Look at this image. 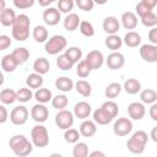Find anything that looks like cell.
<instances>
[{
	"label": "cell",
	"instance_id": "cell-1",
	"mask_svg": "<svg viewBox=\"0 0 157 157\" xmlns=\"http://www.w3.org/2000/svg\"><path fill=\"white\" fill-rule=\"evenodd\" d=\"M9 146L12 150V152L18 157H26L32 153L33 151V144L29 141L25 135H13L9 140Z\"/></svg>",
	"mask_w": 157,
	"mask_h": 157
},
{
	"label": "cell",
	"instance_id": "cell-2",
	"mask_svg": "<svg viewBox=\"0 0 157 157\" xmlns=\"http://www.w3.org/2000/svg\"><path fill=\"white\" fill-rule=\"evenodd\" d=\"M31 20L26 13H20L16 16L12 27V37L18 42H25L29 37Z\"/></svg>",
	"mask_w": 157,
	"mask_h": 157
},
{
	"label": "cell",
	"instance_id": "cell-3",
	"mask_svg": "<svg viewBox=\"0 0 157 157\" xmlns=\"http://www.w3.org/2000/svg\"><path fill=\"white\" fill-rule=\"evenodd\" d=\"M148 141V135L144 130H137L126 141V147L131 153L141 155L145 151V146Z\"/></svg>",
	"mask_w": 157,
	"mask_h": 157
},
{
	"label": "cell",
	"instance_id": "cell-4",
	"mask_svg": "<svg viewBox=\"0 0 157 157\" xmlns=\"http://www.w3.org/2000/svg\"><path fill=\"white\" fill-rule=\"evenodd\" d=\"M31 141L33 144V146L36 147H47L49 144V134L48 130L44 125H42L40 123L36 126L32 128L31 130Z\"/></svg>",
	"mask_w": 157,
	"mask_h": 157
},
{
	"label": "cell",
	"instance_id": "cell-5",
	"mask_svg": "<svg viewBox=\"0 0 157 157\" xmlns=\"http://www.w3.org/2000/svg\"><path fill=\"white\" fill-rule=\"evenodd\" d=\"M66 44H67V40L64 36L55 34V36H52L49 39H47L45 45H44V50L49 55H56L66 48Z\"/></svg>",
	"mask_w": 157,
	"mask_h": 157
},
{
	"label": "cell",
	"instance_id": "cell-6",
	"mask_svg": "<svg viewBox=\"0 0 157 157\" xmlns=\"http://www.w3.org/2000/svg\"><path fill=\"white\" fill-rule=\"evenodd\" d=\"M74 120H75L74 113L65 108L60 109L55 115V125L61 130H66L71 128L74 125Z\"/></svg>",
	"mask_w": 157,
	"mask_h": 157
},
{
	"label": "cell",
	"instance_id": "cell-7",
	"mask_svg": "<svg viewBox=\"0 0 157 157\" xmlns=\"http://www.w3.org/2000/svg\"><path fill=\"white\" fill-rule=\"evenodd\" d=\"M132 130V121L129 118H119L113 124V131L117 136H126Z\"/></svg>",
	"mask_w": 157,
	"mask_h": 157
},
{
	"label": "cell",
	"instance_id": "cell-8",
	"mask_svg": "<svg viewBox=\"0 0 157 157\" xmlns=\"http://www.w3.org/2000/svg\"><path fill=\"white\" fill-rule=\"evenodd\" d=\"M28 109L25 105L15 107L10 113V120L13 125H23L28 120Z\"/></svg>",
	"mask_w": 157,
	"mask_h": 157
},
{
	"label": "cell",
	"instance_id": "cell-9",
	"mask_svg": "<svg viewBox=\"0 0 157 157\" xmlns=\"http://www.w3.org/2000/svg\"><path fill=\"white\" fill-rule=\"evenodd\" d=\"M31 117L34 121L42 124V123L47 121V119L49 117V109L45 107L44 103H37L31 109Z\"/></svg>",
	"mask_w": 157,
	"mask_h": 157
},
{
	"label": "cell",
	"instance_id": "cell-10",
	"mask_svg": "<svg viewBox=\"0 0 157 157\" xmlns=\"http://www.w3.org/2000/svg\"><path fill=\"white\" fill-rule=\"evenodd\" d=\"M140 55L147 63H157V45L146 43L140 47Z\"/></svg>",
	"mask_w": 157,
	"mask_h": 157
},
{
	"label": "cell",
	"instance_id": "cell-11",
	"mask_svg": "<svg viewBox=\"0 0 157 157\" xmlns=\"http://www.w3.org/2000/svg\"><path fill=\"white\" fill-rule=\"evenodd\" d=\"M105 64L110 70H119L125 65V56L119 52H113L107 56Z\"/></svg>",
	"mask_w": 157,
	"mask_h": 157
},
{
	"label": "cell",
	"instance_id": "cell-12",
	"mask_svg": "<svg viewBox=\"0 0 157 157\" xmlns=\"http://www.w3.org/2000/svg\"><path fill=\"white\" fill-rule=\"evenodd\" d=\"M85 60L87 61V64L90 65V67L92 70H98L102 67V65L104 63V56H103V53L99 50H91L86 55Z\"/></svg>",
	"mask_w": 157,
	"mask_h": 157
},
{
	"label": "cell",
	"instance_id": "cell-13",
	"mask_svg": "<svg viewBox=\"0 0 157 157\" xmlns=\"http://www.w3.org/2000/svg\"><path fill=\"white\" fill-rule=\"evenodd\" d=\"M128 114L132 120H141L146 114V108L142 102H131L128 105Z\"/></svg>",
	"mask_w": 157,
	"mask_h": 157
},
{
	"label": "cell",
	"instance_id": "cell-14",
	"mask_svg": "<svg viewBox=\"0 0 157 157\" xmlns=\"http://www.w3.org/2000/svg\"><path fill=\"white\" fill-rule=\"evenodd\" d=\"M61 18V12L58 7H48L43 12V21L48 26H56Z\"/></svg>",
	"mask_w": 157,
	"mask_h": 157
},
{
	"label": "cell",
	"instance_id": "cell-15",
	"mask_svg": "<svg viewBox=\"0 0 157 157\" xmlns=\"http://www.w3.org/2000/svg\"><path fill=\"white\" fill-rule=\"evenodd\" d=\"M74 117L75 118H78L81 120L83 119H87L90 117V114L92 113V107L88 102H85V101H81V102H77L74 107Z\"/></svg>",
	"mask_w": 157,
	"mask_h": 157
},
{
	"label": "cell",
	"instance_id": "cell-16",
	"mask_svg": "<svg viewBox=\"0 0 157 157\" xmlns=\"http://www.w3.org/2000/svg\"><path fill=\"white\" fill-rule=\"evenodd\" d=\"M120 29V21L114 16H108L103 21V31L107 34H115Z\"/></svg>",
	"mask_w": 157,
	"mask_h": 157
},
{
	"label": "cell",
	"instance_id": "cell-17",
	"mask_svg": "<svg viewBox=\"0 0 157 157\" xmlns=\"http://www.w3.org/2000/svg\"><path fill=\"white\" fill-rule=\"evenodd\" d=\"M114 118L102 107L97 108L94 112H93V121L98 125H108Z\"/></svg>",
	"mask_w": 157,
	"mask_h": 157
},
{
	"label": "cell",
	"instance_id": "cell-18",
	"mask_svg": "<svg viewBox=\"0 0 157 157\" xmlns=\"http://www.w3.org/2000/svg\"><path fill=\"white\" fill-rule=\"evenodd\" d=\"M78 132L83 137H92L97 132V125L93 120L83 119V121L81 123V125L78 128Z\"/></svg>",
	"mask_w": 157,
	"mask_h": 157
},
{
	"label": "cell",
	"instance_id": "cell-19",
	"mask_svg": "<svg viewBox=\"0 0 157 157\" xmlns=\"http://www.w3.org/2000/svg\"><path fill=\"white\" fill-rule=\"evenodd\" d=\"M120 22L125 29H135L137 26V16L132 11H125L121 15Z\"/></svg>",
	"mask_w": 157,
	"mask_h": 157
},
{
	"label": "cell",
	"instance_id": "cell-20",
	"mask_svg": "<svg viewBox=\"0 0 157 157\" xmlns=\"http://www.w3.org/2000/svg\"><path fill=\"white\" fill-rule=\"evenodd\" d=\"M80 16L75 12H70V13H66V17L64 18V28L69 32H74L75 29L78 28V25H80Z\"/></svg>",
	"mask_w": 157,
	"mask_h": 157
},
{
	"label": "cell",
	"instance_id": "cell-21",
	"mask_svg": "<svg viewBox=\"0 0 157 157\" xmlns=\"http://www.w3.org/2000/svg\"><path fill=\"white\" fill-rule=\"evenodd\" d=\"M16 13L15 10L10 9V7H5L1 12H0V23L4 27H10L13 25L15 20H16Z\"/></svg>",
	"mask_w": 157,
	"mask_h": 157
},
{
	"label": "cell",
	"instance_id": "cell-22",
	"mask_svg": "<svg viewBox=\"0 0 157 157\" xmlns=\"http://www.w3.org/2000/svg\"><path fill=\"white\" fill-rule=\"evenodd\" d=\"M123 43L129 48H136L141 44V36L135 31H129L124 36Z\"/></svg>",
	"mask_w": 157,
	"mask_h": 157
},
{
	"label": "cell",
	"instance_id": "cell-23",
	"mask_svg": "<svg viewBox=\"0 0 157 157\" xmlns=\"http://www.w3.org/2000/svg\"><path fill=\"white\" fill-rule=\"evenodd\" d=\"M43 75L40 74H37V72H33V74H29L27 77H26V86L29 87L31 90H37L39 87L43 86Z\"/></svg>",
	"mask_w": 157,
	"mask_h": 157
},
{
	"label": "cell",
	"instance_id": "cell-24",
	"mask_svg": "<svg viewBox=\"0 0 157 157\" xmlns=\"http://www.w3.org/2000/svg\"><path fill=\"white\" fill-rule=\"evenodd\" d=\"M33 97L36 98V101L38 103H48L52 101L53 98V93L49 88H44V87H39L36 90V92L33 93Z\"/></svg>",
	"mask_w": 157,
	"mask_h": 157
},
{
	"label": "cell",
	"instance_id": "cell-25",
	"mask_svg": "<svg viewBox=\"0 0 157 157\" xmlns=\"http://www.w3.org/2000/svg\"><path fill=\"white\" fill-rule=\"evenodd\" d=\"M104 44L108 49H110L113 52H117L123 45V38H120L117 33L115 34H108L105 40H104Z\"/></svg>",
	"mask_w": 157,
	"mask_h": 157
},
{
	"label": "cell",
	"instance_id": "cell-26",
	"mask_svg": "<svg viewBox=\"0 0 157 157\" xmlns=\"http://www.w3.org/2000/svg\"><path fill=\"white\" fill-rule=\"evenodd\" d=\"M11 55H12L13 59L16 60L17 65H22V64H25V63L28 60V58H29V52H28V49H26L25 47H18V48L13 49V52L11 53Z\"/></svg>",
	"mask_w": 157,
	"mask_h": 157
},
{
	"label": "cell",
	"instance_id": "cell-27",
	"mask_svg": "<svg viewBox=\"0 0 157 157\" xmlns=\"http://www.w3.org/2000/svg\"><path fill=\"white\" fill-rule=\"evenodd\" d=\"M55 87L61 92H70L74 88V81L70 77L61 76L55 80Z\"/></svg>",
	"mask_w": 157,
	"mask_h": 157
},
{
	"label": "cell",
	"instance_id": "cell-28",
	"mask_svg": "<svg viewBox=\"0 0 157 157\" xmlns=\"http://www.w3.org/2000/svg\"><path fill=\"white\" fill-rule=\"evenodd\" d=\"M49 69H50V64H49L48 59H45V58H37L33 63V70L37 74L45 75L49 71Z\"/></svg>",
	"mask_w": 157,
	"mask_h": 157
},
{
	"label": "cell",
	"instance_id": "cell-29",
	"mask_svg": "<svg viewBox=\"0 0 157 157\" xmlns=\"http://www.w3.org/2000/svg\"><path fill=\"white\" fill-rule=\"evenodd\" d=\"M17 63L16 60L13 59V56L11 54H6L2 56L1 59V69L5 71V72H13L17 67Z\"/></svg>",
	"mask_w": 157,
	"mask_h": 157
},
{
	"label": "cell",
	"instance_id": "cell-30",
	"mask_svg": "<svg viewBox=\"0 0 157 157\" xmlns=\"http://www.w3.org/2000/svg\"><path fill=\"white\" fill-rule=\"evenodd\" d=\"M32 36H33V39L37 43H45L47 39H48V29L44 26L38 25V26H36L33 28Z\"/></svg>",
	"mask_w": 157,
	"mask_h": 157
},
{
	"label": "cell",
	"instance_id": "cell-31",
	"mask_svg": "<svg viewBox=\"0 0 157 157\" xmlns=\"http://www.w3.org/2000/svg\"><path fill=\"white\" fill-rule=\"evenodd\" d=\"M124 90L129 94H136L141 91V82L136 78H128L124 82Z\"/></svg>",
	"mask_w": 157,
	"mask_h": 157
},
{
	"label": "cell",
	"instance_id": "cell-32",
	"mask_svg": "<svg viewBox=\"0 0 157 157\" xmlns=\"http://www.w3.org/2000/svg\"><path fill=\"white\" fill-rule=\"evenodd\" d=\"M74 87L77 91V93H80L82 97H90L91 96L92 87H91L90 82H87L86 80H78L77 82L74 83Z\"/></svg>",
	"mask_w": 157,
	"mask_h": 157
},
{
	"label": "cell",
	"instance_id": "cell-33",
	"mask_svg": "<svg viewBox=\"0 0 157 157\" xmlns=\"http://www.w3.org/2000/svg\"><path fill=\"white\" fill-rule=\"evenodd\" d=\"M140 99L144 104H152L157 101V92L152 88H146L140 92Z\"/></svg>",
	"mask_w": 157,
	"mask_h": 157
},
{
	"label": "cell",
	"instance_id": "cell-34",
	"mask_svg": "<svg viewBox=\"0 0 157 157\" xmlns=\"http://www.w3.org/2000/svg\"><path fill=\"white\" fill-rule=\"evenodd\" d=\"M0 101L2 104H12L16 101V91L12 88H4L0 92Z\"/></svg>",
	"mask_w": 157,
	"mask_h": 157
},
{
	"label": "cell",
	"instance_id": "cell-35",
	"mask_svg": "<svg viewBox=\"0 0 157 157\" xmlns=\"http://www.w3.org/2000/svg\"><path fill=\"white\" fill-rule=\"evenodd\" d=\"M120 92H121V85H120L119 82H112V83H109V85L105 87V90H104V96H105L107 98L113 99V98L118 97V96L120 94Z\"/></svg>",
	"mask_w": 157,
	"mask_h": 157
},
{
	"label": "cell",
	"instance_id": "cell-36",
	"mask_svg": "<svg viewBox=\"0 0 157 157\" xmlns=\"http://www.w3.org/2000/svg\"><path fill=\"white\" fill-rule=\"evenodd\" d=\"M33 98V92L29 87H21L18 91H16V101L21 103H27Z\"/></svg>",
	"mask_w": 157,
	"mask_h": 157
},
{
	"label": "cell",
	"instance_id": "cell-37",
	"mask_svg": "<svg viewBox=\"0 0 157 157\" xmlns=\"http://www.w3.org/2000/svg\"><path fill=\"white\" fill-rule=\"evenodd\" d=\"M91 71H92V69L90 67V65L87 64V61H86L85 59H82V60H80V61L77 63V66H76V74H77L78 77H81V78H86V77L90 76Z\"/></svg>",
	"mask_w": 157,
	"mask_h": 157
},
{
	"label": "cell",
	"instance_id": "cell-38",
	"mask_svg": "<svg viewBox=\"0 0 157 157\" xmlns=\"http://www.w3.org/2000/svg\"><path fill=\"white\" fill-rule=\"evenodd\" d=\"M50 102H52L53 108H55V109H58V110L66 108L67 104H69V99H67V97H66L65 94H56V96H54V97L52 98Z\"/></svg>",
	"mask_w": 157,
	"mask_h": 157
},
{
	"label": "cell",
	"instance_id": "cell-39",
	"mask_svg": "<svg viewBox=\"0 0 157 157\" xmlns=\"http://www.w3.org/2000/svg\"><path fill=\"white\" fill-rule=\"evenodd\" d=\"M64 54H65L74 64L78 63V61L81 60V58H82V50H81L78 47H70L69 49L65 50Z\"/></svg>",
	"mask_w": 157,
	"mask_h": 157
},
{
	"label": "cell",
	"instance_id": "cell-40",
	"mask_svg": "<svg viewBox=\"0 0 157 157\" xmlns=\"http://www.w3.org/2000/svg\"><path fill=\"white\" fill-rule=\"evenodd\" d=\"M72 156L74 157H87L88 156V146L85 142H75V146L72 148Z\"/></svg>",
	"mask_w": 157,
	"mask_h": 157
},
{
	"label": "cell",
	"instance_id": "cell-41",
	"mask_svg": "<svg viewBox=\"0 0 157 157\" xmlns=\"http://www.w3.org/2000/svg\"><path fill=\"white\" fill-rule=\"evenodd\" d=\"M74 65H75V64H74L65 54H60V55L56 58V66H58L60 70H64V71L71 70Z\"/></svg>",
	"mask_w": 157,
	"mask_h": 157
},
{
	"label": "cell",
	"instance_id": "cell-42",
	"mask_svg": "<svg viewBox=\"0 0 157 157\" xmlns=\"http://www.w3.org/2000/svg\"><path fill=\"white\" fill-rule=\"evenodd\" d=\"M78 29L81 34L85 37H92L94 34V27L90 21H80Z\"/></svg>",
	"mask_w": 157,
	"mask_h": 157
},
{
	"label": "cell",
	"instance_id": "cell-43",
	"mask_svg": "<svg viewBox=\"0 0 157 157\" xmlns=\"http://www.w3.org/2000/svg\"><path fill=\"white\" fill-rule=\"evenodd\" d=\"M80 139V132L78 130L74 129V128H69L65 130L64 132V140L67 142V144H75Z\"/></svg>",
	"mask_w": 157,
	"mask_h": 157
},
{
	"label": "cell",
	"instance_id": "cell-44",
	"mask_svg": "<svg viewBox=\"0 0 157 157\" xmlns=\"http://www.w3.org/2000/svg\"><path fill=\"white\" fill-rule=\"evenodd\" d=\"M75 6L74 0H58V10L63 13H70Z\"/></svg>",
	"mask_w": 157,
	"mask_h": 157
},
{
	"label": "cell",
	"instance_id": "cell-45",
	"mask_svg": "<svg viewBox=\"0 0 157 157\" xmlns=\"http://www.w3.org/2000/svg\"><path fill=\"white\" fill-rule=\"evenodd\" d=\"M140 20H141V23L145 27H156V25H157V15L153 11H151L150 13L142 16Z\"/></svg>",
	"mask_w": 157,
	"mask_h": 157
},
{
	"label": "cell",
	"instance_id": "cell-46",
	"mask_svg": "<svg viewBox=\"0 0 157 157\" xmlns=\"http://www.w3.org/2000/svg\"><path fill=\"white\" fill-rule=\"evenodd\" d=\"M101 107L104 108L113 118H115V117L118 115V113H119V107H118V104H117L114 101H107V102H104Z\"/></svg>",
	"mask_w": 157,
	"mask_h": 157
},
{
	"label": "cell",
	"instance_id": "cell-47",
	"mask_svg": "<svg viewBox=\"0 0 157 157\" xmlns=\"http://www.w3.org/2000/svg\"><path fill=\"white\" fill-rule=\"evenodd\" d=\"M75 1V5L82 10V11H92L93 7H94V2L93 0H74Z\"/></svg>",
	"mask_w": 157,
	"mask_h": 157
},
{
	"label": "cell",
	"instance_id": "cell-48",
	"mask_svg": "<svg viewBox=\"0 0 157 157\" xmlns=\"http://www.w3.org/2000/svg\"><path fill=\"white\" fill-rule=\"evenodd\" d=\"M12 1H13V6L16 9H20V10L29 9L36 2V0H12Z\"/></svg>",
	"mask_w": 157,
	"mask_h": 157
},
{
	"label": "cell",
	"instance_id": "cell-49",
	"mask_svg": "<svg viewBox=\"0 0 157 157\" xmlns=\"http://www.w3.org/2000/svg\"><path fill=\"white\" fill-rule=\"evenodd\" d=\"M135 10H136V13H137V16L141 18L142 16H145V15H147V13H150L151 11H153V10H151V9H148L146 5H144L141 1L139 2V4H136V6H135Z\"/></svg>",
	"mask_w": 157,
	"mask_h": 157
},
{
	"label": "cell",
	"instance_id": "cell-50",
	"mask_svg": "<svg viewBox=\"0 0 157 157\" xmlns=\"http://www.w3.org/2000/svg\"><path fill=\"white\" fill-rule=\"evenodd\" d=\"M11 45V38L6 34H0V52L7 49Z\"/></svg>",
	"mask_w": 157,
	"mask_h": 157
},
{
	"label": "cell",
	"instance_id": "cell-51",
	"mask_svg": "<svg viewBox=\"0 0 157 157\" xmlns=\"http://www.w3.org/2000/svg\"><path fill=\"white\" fill-rule=\"evenodd\" d=\"M9 119V112L4 104H0V124L6 123Z\"/></svg>",
	"mask_w": 157,
	"mask_h": 157
},
{
	"label": "cell",
	"instance_id": "cell-52",
	"mask_svg": "<svg viewBox=\"0 0 157 157\" xmlns=\"http://www.w3.org/2000/svg\"><path fill=\"white\" fill-rule=\"evenodd\" d=\"M148 40L151 44L157 45V28L156 27H151V29L148 32Z\"/></svg>",
	"mask_w": 157,
	"mask_h": 157
},
{
	"label": "cell",
	"instance_id": "cell-53",
	"mask_svg": "<svg viewBox=\"0 0 157 157\" xmlns=\"http://www.w3.org/2000/svg\"><path fill=\"white\" fill-rule=\"evenodd\" d=\"M148 113H150L151 119L155 120V121H157V103H156V102L151 104V107H150V112H148Z\"/></svg>",
	"mask_w": 157,
	"mask_h": 157
},
{
	"label": "cell",
	"instance_id": "cell-54",
	"mask_svg": "<svg viewBox=\"0 0 157 157\" xmlns=\"http://www.w3.org/2000/svg\"><path fill=\"white\" fill-rule=\"evenodd\" d=\"M141 2L144 4V5H146L148 9H151V10H153L156 6H157V0H141Z\"/></svg>",
	"mask_w": 157,
	"mask_h": 157
},
{
	"label": "cell",
	"instance_id": "cell-55",
	"mask_svg": "<svg viewBox=\"0 0 157 157\" xmlns=\"http://www.w3.org/2000/svg\"><path fill=\"white\" fill-rule=\"evenodd\" d=\"M38 1V4L42 6V7H47V6H49L50 4H53L54 1H56V0H37Z\"/></svg>",
	"mask_w": 157,
	"mask_h": 157
},
{
	"label": "cell",
	"instance_id": "cell-56",
	"mask_svg": "<svg viewBox=\"0 0 157 157\" xmlns=\"http://www.w3.org/2000/svg\"><path fill=\"white\" fill-rule=\"evenodd\" d=\"M150 137L152 139L153 142H157V126H153V128H152L151 134H150Z\"/></svg>",
	"mask_w": 157,
	"mask_h": 157
},
{
	"label": "cell",
	"instance_id": "cell-57",
	"mask_svg": "<svg viewBox=\"0 0 157 157\" xmlns=\"http://www.w3.org/2000/svg\"><path fill=\"white\" fill-rule=\"evenodd\" d=\"M88 156L90 157H105V153L104 152H102V151H93V152H91V153H88Z\"/></svg>",
	"mask_w": 157,
	"mask_h": 157
},
{
	"label": "cell",
	"instance_id": "cell-58",
	"mask_svg": "<svg viewBox=\"0 0 157 157\" xmlns=\"http://www.w3.org/2000/svg\"><path fill=\"white\" fill-rule=\"evenodd\" d=\"M6 7V0H0V12Z\"/></svg>",
	"mask_w": 157,
	"mask_h": 157
},
{
	"label": "cell",
	"instance_id": "cell-59",
	"mask_svg": "<svg viewBox=\"0 0 157 157\" xmlns=\"http://www.w3.org/2000/svg\"><path fill=\"white\" fill-rule=\"evenodd\" d=\"M93 2L97 4V5H104V4L108 2V0H93Z\"/></svg>",
	"mask_w": 157,
	"mask_h": 157
},
{
	"label": "cell",
	"instance_id": "cell-60",
	"mask_svg": "<svg viewBox=\"0 0 157 157\" xmlns=\"http://www.w3.org/2000/svg\"><path fill=\"white\" fill-rule=\"evenodd\" d=\"M4 81H5V77H4V72L0 70V86L4 83Z\"/></svg>",
	"mask_w": 157,
	"mask_h": 157
}]
</instances>
